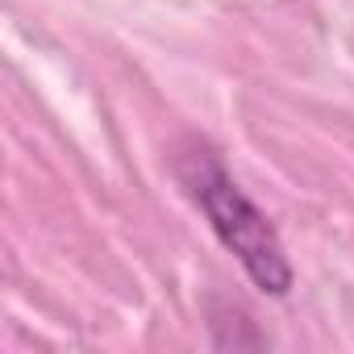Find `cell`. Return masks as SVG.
<instances>
[{
  "mask_svg": "<svg viewBox=\"0 0 354 354\" xmlns=\"http://www.w3.org/2000/svg\"><path fill=\"white\" fill-rule=\"evenodd\" d=\"M196 201L213 225V234L221 238V246L242 263V271L267 292V296H283L292 288V263L288 250L275 234V225L259 213V205L230 180L225 167L213 158H201V175H196Z\"/></svg>",
  "mask_w": 354,
  "mask_h": 354,
  "instance_id": "obj_1",
  "label": "cell"
}]
</instances>
